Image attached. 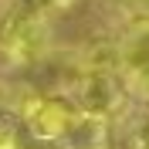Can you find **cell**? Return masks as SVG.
I'll list each match as a JSON object with an SVG mask.
<instances>
[{"instance_id":"5","label":"cell","mask_w":149,"mask_h":149,"mask_svg":"<svg viewBox=\"0 0 149 149\" xmlns=\"http://www.w3.org/2000/svg\"><path fill=\"white\" fill-rule=\"evenodd\" d=\"M81 68L85 71H122V44L115 41H95L81 51Z\"/></svg>"},{"instance_id":"3","label":"cell","mask_w":149,"mask_h":149,"mask_svg":"<svg viewBox=\"0 0 149 149\" xmlns=\"http://www.w3.org/2000/svg\"><path fill=\"white\" fill-rule=\"evenodd\" d=\"M78 109L71 98H58V95H37L34 105L24 112V125H27L31 139L37 142H61V136L68 132V125L74 122Z\"/></svg>"},{"instance_id":"4","label":"cell","mask_w":149,"mask_h":149,"mask_svg":"<svg viewBox=\"0 0 149 149\" xmlns=\"http://www.w3.org/2000/svg\"><path fill=\"white\" fill-rule=\"evenodd\" d=\"M65 149H109V119L78 112L68 132L61 136Z\"/></svg>"},{"instance_id":"7","label":"cell","mask_w":149,"mask_h":149,"mask_svg":"<svg viewBox=\"0 0 149 149\" xmlns=\"http://www.w3.org/2000/svg\"><path fill=\"white\" fill-rule=\"evenodd\" d=\"M0 149H20L17 125H14L10 119H0Z\"/></svg>"},{"instance_id":"8","label":"cell","mask_w":149,"mask_h":149,"mask_svg":"<svg viewBox=\"0 0 149 149\" xmlns=\"http://www.w3.org/2000/svg\"><path fill=\"white\" fill-rule=\"evenodd\" d=\"M0 3H10V0H0Z\"/></svg>"},{"instance_id":"2","label":"cell","mask_w":149,"mask_h":149,"mask_svg":"<svg viewBox=\"0 0 149 149\" xmlns=\"http://www.w3.org/2000/svg\"><path fill=\"white\" fill-rule=\"evenodd\" d=\"M125 98V85L119 81V71H81L71 85V102L85 115L112 119Z\"/></svg>"},{"instance_id":"6","label":"cell","mask_w":149,"mask_h":149,"mask_svg":"<svg viewBox=\"0 0 149 149\" xmlns=\"http://www.w3.org/2000/svg\"><path fill=\"white\" fill-rule=\"evenodd\" d=\"M125 71V92L139 102H149V61L146 65H136V68H122Z\"/></svg>"},{"instance_id":"1","label":"cell","mask_w":149,"mask_h":149,"mask_svg":"<svg viewBox=\"0 0 149 149\" xmlns=\"http://www.w3.org/2000/svg\"><path fill=\"white\" fill-rule=\"evenodd\" d=\"M51 47L47 14L37 0H14L7 17L0 20V61L10 68H27L44 61Z\"/></svg>"}]
</instances>
